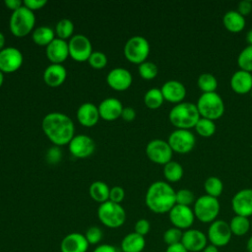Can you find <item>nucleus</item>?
<instances>
[{
    "label": "nucleus",
    "mask_w": 252,
    "mask_h": 252,
    "mask_svg": "<svg viewBox=\"0 0 252 252\" xmlns=\"http://www.w3.org/2000/svg\"><path fill=\"white\" fill-rule=\"evenodd\" d=\"M41 129L48 140L57 147L68 145L75 136L73 120L62 112L47 113L42 118Z\"/></svg>",
    "instance_id": "obj_1"
},
{
    "label": "nucleus",
    "mask_w": 252,
    "mask_h": 252,
    "mask_svg": "<svg viewBox=\"0 0 252 252\" xmlns=\"http://www.w3.org/2000/svg\"><path fill=\"white\" fill-rule=\"evenodd\" d=\"M176 191L165 181L152 183L145 196L146 206L155 214L168 213L176 205Z\"/></svg>",
    "instance_id": "obj_2"
},
{
    "label": "nucleus",
    "mask_w": 252,
    "mask_h": 252,
    "mask_svg": "<svg viewBox=\"0 0 252 252\" xmlns=\"http://www.w3.org/2000/svg\"><path fill=\"white\" fill-rule=\"evenodd\" d=\"M200 118L197 105L188 101L175 104L168 113V119L176 129L190 130L195 128Z\"/></svg>",
    "instance_id": "obj_3"
},
{
    "label": "nucleus",
    "mask_w": 252,
    "mask_h": 252,
    "mask_svg": "<svg viewBox=\"0 0 252 252\" xmlns=\"http://www.w3.org/2000/svg\"><path fill=\"white\" fill-rule=\"evenodd\" d=\"M35 16L34 13L26 8L24 5L12 15L9 20V30L16 37H25L34 30Z\"/></svg>",
    "instance_id": "obj_4"
},
{
    "label": "nucleus",
    "mask_w": 252,
    "mask_h": 252,
    "mask_svg": "<svg viewBox=\"0 0 252 252\" xmlns=\"http://www.w3.org/2000/svg\"><path fill=\"white\" fill-rule=\"evenodd\" d=\"M200 116L210 120H217L223 115L224 103L220 95L214 93H203L196 103Z\"/></svg>",
    "instance_id": "obj_5"
},
{
    "label": "nucleus",
    "mask_w": 252,
    "mask_h": 252,
    "mask_svg": "<svg viewBox=\"0 0 252 252\" xmlns=\"http://www.w3.org/2000/svg\"><path fill=\"white\" fill-rule=\"evenodd\" d=\"M97 218L99 221L108 228H118L126 220V212L121 204L106 201L99 204L97 208Z\"/></svg>",
    "instance_id": "obj_6"
},
{
    "label": "nucleus",
    "mask_w": 252,
    "mask_h": 252,
    "mask_svg": "<svg viewBox=\"0 0 252 252\" xmlns=\"http://www.w3.org/2000/svg\"><path fill=\"white\" fill-rule=\"evenodd\" d=\"M220 211L218 198L209 195H202L194 203L193 212L195 218L204 223H211L217 220Z\"/></svg>",
    "instance_id": "obj_7"
},
{
    "label": "nucleus",
    "mask_w": 252,
    "mask_h": 252,
    "mask_svg": "<svg viewBox=\"0 0 252 252\" xmlns=\"http://www.w3.org/2000/svg\"><path fill=\"white\" fill-rule=\"evenodd\" d=\"M150 43L148 39L141 35H134L127 39L123 52L125 58L133 64L140 65L147 61L150 54Z\"/></svg>",
    "instance_id": "obj_8"
},
{
    "label": "nucleus",
    "mask_w": 252,
    "mask_h": 252,
    "mask_svg": "<svg viewBox=\"0 0 252 252\" xmlns=\"http://www.w3.org/2000/svg\"><path fill=\"white\" fill-rule=\"evenodd\" d=\"M167 143L172 152L177 154H187L194 149L196 138L190 130L176 129L168 136Z\"/></svg>",
    "instance_id": "obj_9"
},
{
    "label": "nucleus",
    "mask_w": 252,
    "mask_h": 252,
    "mask_svg": "<svg viewBox=\"0 0 252 252\" xmlns=\"http://www.w3.org/2000/svg\"><path fill=\"white\" fill-rule=\"evenodd\" d=\"M232 233L229 223L223 220H216L210 223L207 231V238L210 244L218 248L227 245L231 239Z\"/></svg>",
    "instance_id": "obj_10"
},
{
    "label": "nucleus",
    "mask_w": 252,
    "mask_h": 252,
    "mask_svg": "<svg viewBox=\"0 0 252 252\" xmlns=\"http://www.w3.org/2000/svg\"><path fill=\"white\" fill-rule=\"evenodd\" d=\"M146 155L148 158L158 164H166L171 160L172 150L167 141L161 139L151 140L146 146Z\"/></svg>",
    "instance_id": "obj_11"
},
{
    "label": "nucleus",
    "mask_w": 252,
    "mask_h": 252,
    "mask_svg": "<svg viewBox=\"0 0 252 252\" xmlns=\"http://www.w3.org/2000/svg\"><path fill=\"white\" fill-rule=\"evenodd\" d=\"M69 57L77 62L88 61L93 53V45L91 40L84 34H74L68 40Z\"/></svg>",
    "instance_id": "obj_12"
},
{
    "label": "nucleus",
    "mask_w": 252,
    "mask_h": 252,
    "mask_svg": "<svg viewBox=\"0 0 252 252\" xmlns=\"http://www.w3.org/2000/svg\"><path fill=\"white\" fill-rule=\"evenodd\" d=\"M23 62V53L17 47L8 46L0 51V71L3 74H11L18 71Z\"/></svg>",
    "instance_id": "obj_13"
},
{
    "label": "nucleus",
    "mask_w": 252,
    "mask_h": 252,
    "mask_svg": "<svg viewBox=\"0 0 252 252\" xmlns=\"http://www.w3.org/2000/svg\"><path fill=\"white\" fill-rule=\"evenodd\" d=\"M68 149L71 155L77 158H87L91 157L95 150V143L88 135H75L70 143Z\"/></svg>",
    "instance_id": "obj_14"
},
{
    "label": "nucleus",
    "mask_w": 252,
    "mask_h": 252,
    "mask_svg": "<svg viewBox=\"0 0 252 252\" xmlns=\"http://www.w3.org/2000/svg\"><path fill=\"white\" fill-rule=\"evenodd\" d=\"M168 218L171 224L181 230L191 228L196 219L193 209L188 206H182L178 204H176L168 212Z\"/></svg>",
    "instance_id": "obj_15"
},
{
    "label": "nucleus",
    "mask_w": 252,
    "mask_h": 252,
    "mask_svg": "<svg viewBox=\"0 0 252 252\" xmlns=\"http://www.w3.org/2000/svg\"><path fill=\"white\" fill-rule=\"evenodd\" d=\"M133 82L132 74L129 70L117 67L111 69L106 76L107 85L116 92H124L128 90Z\"/></svg>",
    "instance_id": "obj_16"
},
{
    "label": "nucleus",
    "mask_w": 252,
    "mask_h": 252,
    "mask_svg": "<svg viewBox=\"0 0 252 252\" xmlns=\"http://www.w3.org/2000/svg\"><path fill=\"white\" fill-rule=\"evenodd\" d=\"M231 208L237 216L252 217V189L245 188L236 192L231 199Z\"/></svg>",
    "instance_id": "obj_17"
},
{
    "label": "nucleus",
    "mask_w": 252,
    "mask_h": 252,
    "mask_svg": "<svg viewBox=\"0 0 252 252\" xmlns=\"http://www.w3.org/2000/svg\"><path fill=\"white\" fill-rule=\"evenodd\" d=\"M181 243L188 252H202L208 245L207 234L196 228L186 229L183 231Z\"/></svg>",
    "instance_id": "obj_18"
},
{
    "label": "nucleus",
    "mask_w": 252,
    "mask_h": 252,
    "mask_svg": "<svg viewBox=\"0 0 252 252\" xmlns=\"http://www.w3.org/2000/svg\"><path fill=\"white\" fill-rule=\"evenodd\" d=\"M99 117L105 121H114L121 117L123 105L116 97H106L97 106Z\"/></svg>",
    "instance_id": "obj_19"
},
{
    "label": "nucleus",
    "mask_w": 252,
    "mask_h": 252,
    "mask_svg": "<svg viewBox=\"0 0 252 252\" xmlns=\"http://www.w3.org/2000/svg\"><path fill=\"white\" fill-rule=\"evenodd\" d=\"M89 242L85 234L81 232H70L63 237L60 243L61 252H87L89 249Z\"/></svg>",
    "instance_id": "obj_20"
},
{
    "label": "nucleus",
    "mask_w": 252,
    "mask_h": 252,
    "mask_svg": "<svg viewBox=\"0 0 252 252\" xmlns=\"http://www.w3.org/2000/svg\"><path fill=\"white\" fill-rule=\"evenodd\" d=\"M161 94L164 100L171 103H180L183 101L186 95L185 86L176 80H169L161 86Z\"/></svg>",
    "instance_id": "obj_21"
},
{
    "label": "nucleus",
    "mask_w": 252,
    "mask_h": 252,
    "mask_svg": "<svg viewBox=\"0 0 252 252\" xmlns=\"http://www.w3.org/2000/svg\"><path fill=\"white\" fill-rule=\"evenodd\" d=\"M45 53L51 64H62L69 57L68 42L56 37L45 47Z\"/></svg>",
    "instance_id": "obj_22"
},
{
    "label": "nucleus",
    "mask_w": 252,
    "mask_h": 252,
    "mask_svg": "<svg viewBox=\"0 0 252 252\" xmlns=\"http://www.w3.org/2000/svg\"><path fill=\"white\" fill-rule=\"evenodd\" d=\"M99 118L98 108L93 102H85L81 104L77 110V119L84 127H94L98 122Z\"/></svg>",
    "instance_id": "obj_23"
},
{
    "label": "nucleus",
    "mask_w": 252,
    "mask_h": 252,
    "mask_svg": "<svg viewBox=\"0 0 252 252\" xmlns=\"http://www.w3.org/2000/svg\"><path fill=\"white\" fill-rule=\"evenodd\" d=\"M44 83L51 88L60 87L67 78V70L62 64H50L43 71Z\"/></svg>",
    "instance_id": "obj_24"
},
{
    "label": "nucleus",
    "mask_w": 252,
    "mask_h": 252,
    "mask_svg": "<svg viewBox=\"0 0 252 252\" xmlns=\"http://www.w3.org/2000/svg\"><path fill=\"white\" fill-rule=\"evenodd\" d=\"M230 87L238 94L250 93L252 90V74L243 70L234 72L230 78Z\"/></svg>",
    "instance_id": "obj_25"
},
{
    "label": "nucleus",
    "mask_w": 252,
    "mask_h": 252,
    "mask_svg": "<svg viewBox=\"0 0 252 252\" xmlns=\"http://www.w3.org/2000/svg\"><path fill=\"white\" fill-rule=\"evenodd\" d=\"M145 246V237L134 231L126 234L120 244L122 252H142Z\"/></svg>",
    "instance_id": "obj_26"
},
{
    "label": "nucleus",
    "mask_w": 252,
    "mask_h": 252,
    "mask_svg": "<svg viewBox=\"0 0 252 252\" xmlns=\"http://www.w3.org/2000/svg\"><path fill=\"white\" fill-rule=\"evenodd\" d=\"M224 28L230 32H240L245 28V18L237 11L231 10L226 12L222 17Z\"/></svg>",
    "instance_id": "obj_27"
},
{
    "label": "nucleus",
    "mask_w": 252,
    "mask_h": 252,
    "mask_svg": "<svg viewBox=\"0 0 252 252\" xmlns=\"http://www.w3.org/2000/svg\"><path fill=\"white\" fill-rule=\"evenodd\" d=\"M55 32L53 29L47 26H40L33 30L32 32V41L39 46H47L50 44L56 37Z\"/></svg>",
    "instance_id": "obj_28"
},
{
    "label": "nucleus",
    "mask_w": 252,
    "mask_h": 252,
    "mask_svg": "<svg viewBox=\"0 0 252 252\" xmlns=\"http://www.w3.org/2000/svg\"><path fill=\"white\" fill-rule=\"evenodd\" d=\"M110 188L106 183L100 180L94 181L89 188V194L91 198L96 203L102 204L109 200Z\"/></svg>",
    "instance_id": "obj_29"
},
{
    "label": "nucleus",
    "mask_w": 252,
    "mask_h": 252,
    "mask_svg": "<svg viewBox=\"0 0 252 252\" xmlns=\"http://www.w3.org/2000/svg\"><path fill=\"white\" fill-rule=\"evenodd\" d=\"M229 227L232 235L243 236L251 228V221L249 218L235 215L229 221Z\"/></svg>",
    "instance_id": "obj_30"
},
{
    "label": "nucleus",
    "mask_w": 252,
    "mask_h": 252,
    "mask_svg": "<svg viewBox=\"0 0 252 252\" xmlns=\"http://www.w3.org/2000/svg\"><path fill=\"white\" fill-rule=\"evenodd\" d=\"M183 173V167L177 161L170 160L163 165V176L168 182L174 183L179 181L182 178Z\"/></svg>",
    "instance_id": "obj_31"
},
{
    "label": "nucleus",
    "mask_w": 252,
    "mask_h": 252,
    "mask_svg": "<svg viewBox=\"0 0 252 252\" xmlns=\"http://www.w3.org/2000/svg\"><path fill=\"white\" fill-rule=\"evenodd\" d=\"M164 101L163 95L161 94L160 89L153 88L146 92L144 95V103L150 109H158L159 108Z\"/></svg>",
    "instance_id": "obj_32"
},
{
    "label": "nucleus",
    "mask_w": 252,
    "mask_h": 252,
    "mask_svg": "<svg viewBox=\"0 0 252 252\" xmlns=\"http://www.w3.org/2000/svg\"><path fill=\"white\" fill-rule=\"evenodd\" d=\"M74 30H75V27L71 20L62 19L56 23L54 32H55V35L57 36V38L67 41V39H70L74 35L73 34Z\"/></svg>",
    "instance_id": "obj_33"
},
{
    "label": "nucleus",
    "mask_w": 252,
    "mask_h": 252,
    "mask_svg": "<svg viewBox=\"0 0 252 252\" xmlns=\"http://www.w3.org/2000/svg\"><path fill=\"white\" fill-rule=\"evenodd\" d=\"M197 85L203 93H214L218 88V80L211 73H203L197 79Z\"/></svg>",
    "instance_id": "obj_34"
},
{
    "label": "nucleus",
    "mask_w": 252,
    "mask_h": 252,
    "mask_svg": "<svg viewBox=\"0 0 252 252\" xmlns=\"http://www.w3.org/2000/svg\"><path fill=\"white\" fill-rule=\"evenodd\" d=\"M204 189L206 191V195L218 198L223 191V184L219 177L210 176L204 182Z\"/></svg>",
    "instance_id": "obj_35"
},
{
    "label": "nucleus",
    "mask_w": 252,
    "mask_h": 252,
    "mask_svg": "<svg viewBox=\"0 0 252 252\" xmlns=\"http://www.w3.org/2000/svg\"><path fill=\"white\" fill-rule=\"evenodd\" d=\"M197 134L204 138L212 137L216 132L215 121L201 117L195 126Z\"/></svg>",
    "instance_id": "obj_36"
},
{
    "label": "nucleus",
    "mask_w": 252,
    "mask_h": 252,
    "mask_svg": "<svg viewBox=\"0 0 252 252\" xmlns=\"http://www.w3.org/2000/svg\"><path fill=\"white\" fill-rule=\"evenodd\" d=\"M237 64L240 70L252 73V45L244 47L237 56Z\"/></svg>",
    "instance_id": "obj_37"
},
{
    "label": "nucleus",
    "mask_w": 252,
    "mask_h": 252,
    "mask_svg": "<svg viewBox=\"0 0 252 252\" xmlns=\"http://www.w3.org/2000/svg\"><path fill=\"white\" fill-rule=\"evenodd\" d=\"M138 72L142 79L150 81L158 76V66L152 61H145L138 66Z\"/></svg>",
    "instance_id": "obj_38"
},
{
    "label": "nucleus",
    "mask_w": 252,
    "mask_h": 252,
    "mask_svg": "<svg viewBox=\"0 0 252 252\" xmlns=\"http://www.w3.org/2000/svg\"><path fill=\"white\" fill-rule=\"evenodd\" d=\"M182 235H183V230L177 228V227H169L167 228L162 235V239L164 241V243L169 246V245H173V244H177L181 242L182 239Z\"/></svg>",
    "instance_id": "obj_39"
},
{
    "label": "nucleus",
    "mask_w": 252,
    "mask_h": 252,
    "mask_svg": "<svg viewBox=\"0 0 252 252\" xmlns=\"http://www.w3.org/2000/svg\"><path fill=\"white\" fill-rule=\"evenodd\" d=\"M88 63L92 68L100 70L107 64V56L101 51H93L88 59Z\"/></svg>",
    "instance_id": "obj_40"
},
{
    "label": "nucleus",
    "mask_w": 252,
    "mask_h": 252,
    "mask_svg": "<svg viewBox=\"0 0 252 252\" xmlns=\"http://www.w3.org/2000/svg\"><path fill=\"white\" fill-rule=\"evenodd\" d=\"M85 237L90 245H98L102 240L103 232L100 227L96 225H93L86 230Z\"/></svg>",
    "instance_id": "obj_41"
},
{
    "label": "nucleus",
    "mask_w": 252,
    "mask_h": 252,
    "mask_svg": "<svg viewBox=\"0 0 252 252\" xmlns=\"http://www.w3.org/2000/svg\"><path fill=\"white\" fill-rule=\"evenodd\" d=\"M176 204L178 205H182V206H188L190 207V205L195 203V195L194 193L186 188L180 189L178 191H176Z\"/></svg>",
    "instance_id": "obj_42"
},
{
    "label": "nucleus",
    "mask_w": 252,
    "mask_h": 252,
    "mask_svg": "<svg viewBox=\"0 0 252 252\" xmlns=\"http://www.w3.org/2000/svg\"><path fill=\"white\" fill-rule=\"evenodd\" d=\"M62 158V152L60 150V147L53 146L48 149L46 152V160L49 164H56L58 163Z\"/></svg>",
    "instance_id": "obj_43"
},
{
    "label": "nucleus",
    "mask_w": 252,
    "mask_h": 252,
    "mask_svg": "<svg viewBox=\"0 0 252 252\" xmlns=\"http://www.w3.org/2000/svg\"><path fill=\"white\" fill-rule=\"evenodd\" d=\"M151 230V223L147 219H140L134 224V232L146 236Z\"/></svg>",
    "instance_id": "obj_44"
},
{
    "label": "nucleus",
    "mask_w": 252,
    "mask_h": 252,
    "mask_svg": "<svg viewBox=\"0 0 252 252\" xmlns=\"http://www.w3.org/2000/svg\"><path fill=\"white\" fill-rule=\"evenodd\" d=\"M125 198V191L121 186H113L110 188L109 201L120 204Z\"/></svg>",
    "instance_id": "obj_45"
},
{
    "label": "nucleus",
    "mask_w": 252,
    "mask_h": 252,
    "mask_svg": "<svg viewBox=\"0 0 252 252\" xmlns=\"http://www.w3.org/2000/svg\"><path fill=\"white\" fill-rule=\"evenodd\" d=\"M46 4H47L46 0H25L23 2V5L29 10H31L32 12L38 11L44 8Z\"/></svg>",
    "instance_id": "obj_46"
},
{
    "label": "nucleus",
    "mask_w": 252,
    "mask_h": 252,
    "mask_svg": "<svg viewBox=\"0 0 252 252\" xmlns=\"http://www.w3.org/2000/svg\"><path fill=\"white\" fill-rule=\"evenodd\" d=\"M237 12L245 18L252 12V2L250 0H242L237 5Z\"/></svg>",
    "instance_id": "obj_47"
},
{
    "label": "nucleus",
    "mask_w": 252,
    "mask_h": 252,
    "mask_svg": "<svg viewBox=\"0 0 252 252\" xmlns=\"http://www.w3.org/2000/svg\"><path fill=\"white\" fill-rule=\"evenodd\" d=\"M120 118H122L124 121H127V122L133 121L136 118V111H135V109L133 107H130V106L124 107L123 110H122Z\"/></svg>",
    "instance_id": "obj_48"
},
{
    "label": "nucleus",
    "mask_w": 252,
    "mask_h": 252,
    "mask_svg": "<svg viewBox=\"0 0 252 252\" xmlns=\"http://www.w3.org/2000/svg\"><path fill=\"white\" fill-rule=\"evenodd\" d=\"M93 252H117L116 248L108 243H102L95 246V248L93 250Z\"/></svg>",
    "instance_id": "obj_49"
},
{
    "label": "nucleus",
    "mask_w": 252,
    "mask_h": 252,
    "mask_svg": "<svg viewBox=\"0 0 252 252\" xmlns=\"http://www.w3.org/2000/svg\"><path fill=\"white\" fill-rule=\"evenodd\" d=\"M4 4L12 12L17 11L18 9H20L23 6V2L20 0H6L4 2Z\"/></svg>",
    "instance_id": "obj_50"
},
{
    "label": "nucleus",
    "mask_w": 252,
    "mask_h": 252,
    "mask_svg": "<svg viewBox=\"0 0 252 252\" xmlns=\"http://www.w3.org/2000/svg\"><path fill=\"white\" fill-rule=\"evenodd\" d=\"M165 252H188L187 249L182 245V243H177L173 245H169L166 247Z\"/></svg>",
    "instance_id": "obj_51"
},
{
    "label": "nucleus",
    "mask_w": 252,
    "mask_h": 252,
    "mask_svg": "<svg viewBox=\"0 0 252 252\" xmlns=\"http://www.w3.org/2000/svg\"><path fill=\"white\" fill-rule=\"evenodd\" d=\"M202 252H220V249H219L217 246H215V245L208 244V245L204 248V250H203Z\"/></svg>",
    "instance_id": "obj_52"
},
{
    "label": "nucleus",
    "mask_w": 252,
    "mask_h": 252,
    "mask_svg": "<svg viewBox=\"0 0 252 252\" xmlns=\"http://www.w3.org/2000/svg\"><path fill=\"white\" fill-rule=\"evenodd\" d=\"M5 42H6V40H5V35H4L3 32H0V51L5 48Z\"/></svg>",
    "instance_id": "obj_53"
},
{
    "label": "nucleus",
    "mask_w": 252,
    "mask_h": 252,
    "mask_svg": "<svg viewBox=\"0 0 252 252\" xmlns=\"http://www.w3.org/2000/svg\"><path fill=\"white\" fill-rule=\"evenodd\" d=\"M246 250L247 252H252V235L248 238L246 242Z\"/></svg>",
    "instance_id": "obj_54"
},
{
    "label": "nucleus",
    "mask_w": 252,
    "mask_h": 252,
    "mask_svg": "<svg viewBox=\"0 0 252 252\" xmlns=\"http://www.w3.org/2000/svg\"><path fill=\"white\" fill-rule=\"evenodd\" d=\"M246 40L249 45H252V29L248 31V32L246 34Z\"/></svg>",
    "instance_id": "obj_55"
},
{
    "label": "nucleus",
    "mask_w": 252,
    "mask_h": 252,
    "mask_svg": "<svg viewBox=\"0 0 252 252\" xmlns=\"http://www.w3.org/2000/svg\"><path fill=\"white\" fill-rule=\"evenodd\" d=\"M3 83H4V74L0 71V88L2 87Z\"/></svg>",
    "instance_id": "obj_56"
},
{
    "label": "nucleus",
    "mask_w": 252,
    "mask_h": 252,
    "mask_svg": "<svg viewBox=\"0 0 252 252\" xmlns=\"http://www.w3.org/2000/svg\"><path fill=\"white\" fill-rule=\"evenodd\" d=\"M249 94H250V95H251V97H252V90L250 91V93H249Z\"/></svg>",
    "instance_id": "obj_57"
},
{
    "label": "nucleus",
    "mask_w": 252,
    "mask_h": 252,
    "mask_svg": "<svg viewBox=\"0 0 252 252\" xmlns=\"http://www.w3.org/2000/svg\"><path fill=\"white\" fill-rule=\"evenodd\" d=\"M251 228H252V220H251Z\"/></svg>",
    "instance_id": "obj_58"
}]
</instances>
